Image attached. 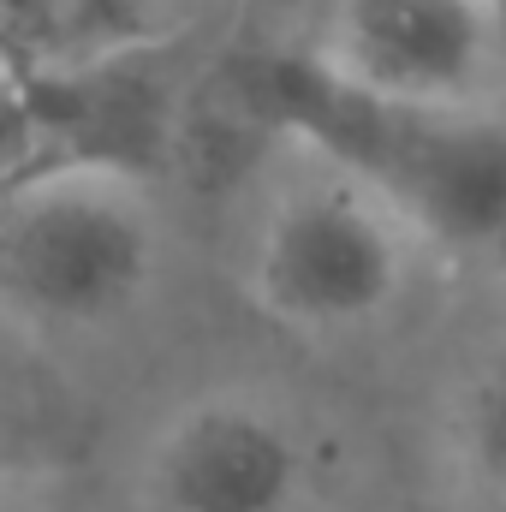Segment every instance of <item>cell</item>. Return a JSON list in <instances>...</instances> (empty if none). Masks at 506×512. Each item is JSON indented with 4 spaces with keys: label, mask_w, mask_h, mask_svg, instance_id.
<instances>
[{
    "label": "cell",
    "mask_w": 506,
    "mask_h": 512,
    "mask_svg": "<svg viewBox=\"0 0 506 512\" xmlns=\"http://www.w3.org/2000/svg\"><path fill=\"white\" fill-rule=\"evenodd\" d=\"M262 108L405 233L506 274V102H399L346 84L316 54H280L262 66Z\"/></svg>",
    "instance_id": "6da1fadb"
},
{
    "label": "cell",
    "mask_w": 506,
    "mask_h": 512,
    "mask_svg": "<svg viewBox=\"0 0 506 512\" xmlns=\"http://www.w3.org/2000/svg\"><path fill=\"white\" fill-rule=\"evenodd\" d=\"M161 268V215L126 167L78 161L0 191V292L48 322H114Z\"/></svg>",
    "instance_id": "7a4b0ae2"
},
{
    "label": "cell",
    "mask_w": 506,
    "mask_h": 512,
    "mask_svg": "<svg viewBox=\"0 0 506 512\" xmlns=\"http://www.w3.org/2000/svg\"><path fill=\"white\" fill-rule=\"evenodd\" d=\"M251 292L304 334L364 328L405 292V227L346 173L292 185L256 233Z\"/></svg>",
    "instance_id": "3957f363"
},
{
    "label": "cell",
    "mask_w": 506,
    "mask_h": 512,
    "mask_svg": "<svg viewBox=\"0 0 506 512\" xmlns=\"http://www.w3.org/2000/svg\"><path fill=\"white\" fill-rule=\"evenodd\" d=\"M310 54L346 84L399 102H506V36L483 0H328Z\"/></svg>",
    "instance_id": "277c9868"
},
{
    "label": "cell",
    "mask_w": 506,
    "mask_h": 512,
    "mask_svg": "<svg viewBox=\"0 0 506 512\" xmlns=\"http://www.w3.org/2000/svg\"><path fill=\"white\" fill-rule=\"evenodd\" d=\"M310 483V441L256 393L191 399L143 453L149 512H304Z\"/></svg>",
    "instance_id": "5b68a950"
},
{
    "label": "cell",
    "mask_w": 506,
    "mask_h": 512,
    "mask_svg": "<svg viewBox=\"0 0 506 512\" xmlns=\"http://www.w3.org/2000/svg\"><path fill=\"white\" fill-rule=\"evenodd\" d=\"M459 453L471 465V477L506 501V346H495L459 399Z\"/></svg>",
    "instance_id": "8992f818"
},
{
    "label": "cell",
    "mask_w": 506,
    "mask_h": 512,
    "mask_svg": "<svg viewBox=\"0 0 506 512\" xmlns=\"http://www.w3.org/2000/svg\"><path fill=\"white\" fill-rule=\"evenodd\" d=\"M36 137H42V96L18 60H0V191L24 179L18 161L36 155Z\"/></svg>",
    "instance_id": "52a82bcc"
},
{
    "label": "cell",
    "mask_w": 506,
    "mask_h": 512,
    "mask_svg": "<svg viewBox=\"0 0 506 512\" xmlns=\"http://www.w3.org/2000/svg\"><path fill=\"white\" fill-rule=\"evenodd\" d=\"M0 512H42L24 489H12V483H0Z\"/></svg>",
    "instance_id": "ba28073f"
},
{
    "label": "cell",
    "mask_w": 506,
    "mask_h": 512,
    "mask_svg": "<svg viewBox=\"0 0 506 512\" xmlns=\"http://www.w3.org/2000/svg\"><path fill=\"white\" fill-rule=\"evenodd\" d=\"M489 12H495V24H501V36H506V0H483Z\"/></svg>",
    "instance_id": "9c48e42d"
}]
</instances>
